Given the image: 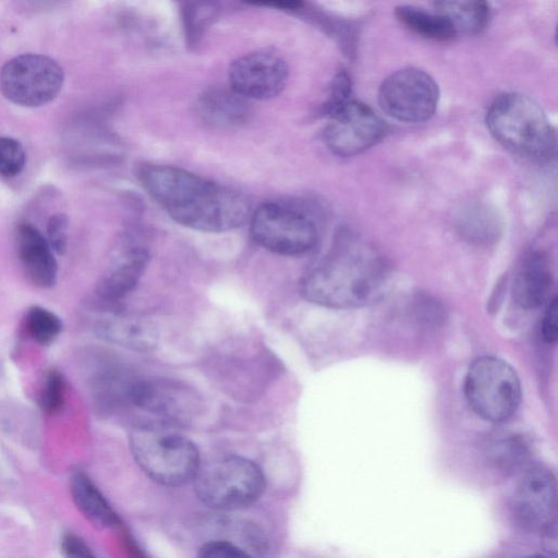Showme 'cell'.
<instances>
[{
    "label": "cell",
    "instance_id": "484cf974",
    "mask_svg": "<svg viewBox=\"0 0 558 558\" xmlns=\"http://www.w3.org/2000/svg\"><path fill=\"white\" fill-rule=\"evenodd\" d=\"M26 155L21 143L12 137L0 136V174L14 177L25 166Z\"/></svg>",
    "mask_w": 558,
    "mask_h": 558
},
{
    "label": "cell",
    "instance_id": "9a60e30c",
    "mask_svg": "<svg viewBox=\"0 0 558 558\" xmlns=\"http://www.w3.org/2000/svg\"><path fill=\"white\" fill-rule=\"evenodd\" d=\"M95 328L104 340L133 351H151L158 343L156 325L137 315L112 312L99 318Z\"/></svg>",
    "mask_w": 558,
    "mask_h": 558
},
{
    "label": "cell",
    "instance_id": "9c48e42d",
    "mask_svg": "<svg viewBox=\"0 0 558 558\" xmlns=\"http://www.w3.org/2000/svg\"><path fill=\"white\" fill-rule=\"evenodd\" d=\"M439 88L434 78L417 68H403L387 76L378 89L381 110L405 123L428 120L436 111Z\"/></svg>",
    "mask_w": 558,
    "mask_h": 558
},
{
    "label": "cell",
    "instance_id": "44dd1931",
    "mask_svg": "<svg viewBox=\"0 0 558 558\" xmlns=\"http://www.w3.org/2000/svg\"><path fill=\"white\" fill-rule=\"evenodd\" d=\"M395 14L405 27L422 37L447 41L457 35L450 22L436 11L429 12L415 5L401 4L396 7Z\"/></svg>",
    "mask_w": 558,
    "mask_h": 558
},
{
    "label": "cell",
    "instance_id": "52a82bcc",
    "mask_svg": "<svg viewBox=\"0 0 558 558\" xmlns=\"http://www.w3.org/2000/svg\"><path fill=\"white\" fill-rule=\"evenodd\" d=\"M251 234L264 248L281 255H302L319 239L315 220L305 211L280 203H265L250 217Z\"/></svg>",
    "mask_w": 558,
    "mask_h": 558
},
{
    "label": "cell",
    "instance_id": "5b68a950",
    "mask_svg": "<svg viewBox=\"0 0 558 558\" xmlns=\"http://www.w3.org/2000/svg\"><path fill=\"white\" fill-rule=\"evenodd\" d=\"M197 498L217 510H236L256 501L265 490V476L250 459L230 456L198 471L193 480Z\"/></svg>",
    "mask_w": 558,
    "mask_h": 558
},
{
    "label": "cell",
    "instance_id": "8992f818",
    "mask_svg": "<svg viewBox=\"0 0 558 558\" xmlns=\"http://www.w3.org/2000/svg\"><path fill=\"white\" fill-rule=\"evenodd\" d=\"M464 392L478 416L496 423L514 413L521 398V386L508 363L495 356H483L470 366Z\"/></svg>",
    "mask_w": 558,
    "mask_h": 558
},
{
    "label": "cell",
    "instance_id": "30bf717a",
    "mask_svg": "<svg viewBox=\"0 0 558 558\" xmlns=\"http://www.w3.org/2000/svg\"><path fill=\"white\" fill-rule=\"evenodd\" d=\"M517 523L530 532L543 533L557 525V483L550 470L527 466L520 475L511 501Z\"/></svg>",
    "mask_w": 558,
    "mask_h": 558
},
{
    "label": "cell",
    "instance_id": "d6986e66",
    "mask_svg": "<svg viewBox=\"0 0 558 558\" xmlns=\"http://www.w3.org/2000/svg\"><path fill=\"white\" fill-rule=\"evenodd\" d=\"M70 486L76 507L95 526L106 529L120 524L118 514L83 471L72 474Z\"/></svg>",
    "mask_w": 558,
    "mask_h": 558
},
{
    "label": "cell",
    "instance_id": "f1b7e54d",
    "mask_svg": "<svg viewBox=\"0 0 558 558\" xmlns=\"http://www.w3.org/2000/svg\"><path fill=\"white\" fill-rule=\"evenodd\" d=\"M196 558H251V556L230 542L217 539L204 544Z\"/></svg>",
    "mask_w": 558,
    "mask_h": 558
},
{
    "label": "cell",
    "instance_id": "7402d4cb",
    "mask_svg": "<svg viewBox=\"0 0 558 558\" xmlns=\"http://www.w3.org/2000/svg\"><path fill=\"white\" fill-rule=\"evenodd\" d=\"M140 377L121 367L109 368L96 380V397L106 407H132L133 393Z\"/></svg>",
    "mask_w": 558,
    "mask_h": 558
},
{
    "label": "cell",
    "instance_id": "6da1fadb",
    "mask_svg": "<svg viewBox=\"0 0 558 558\" xmlns=\"http://www.w3.org/2000/svg\"><path fill=\"white\" fill-rule=\"evenodd\" d=\"M138 177L143 187L178 223L203 232L243 226L251 206L240 193L173 166L148 165Z\"/></svg>",
    "mask_w": 558,
    "mask_h": 558
},
{
    "label": "cell",
    "instance_id": "7c38bea8",
    "mask_svg": "<svg viewBox=\"0 0 558 558\" xmlns=\"http://www.w3.org/2000/svg\"><path fill=\"white\" fill-rule=\"evenodd\" d=\"M132 408L154 416L156 424L171 426L194 418L201 408L196 392L169 379L140 377Z\"/></svg>",
    "mask_w": 558,
    "mask_h": 558
},
{
    "label": "cell",
    "instance_id": "8fae6325",
    "mask_svg": "<svg viewBox=\"0 0 558 558\" xmlns=\"http://www.w3.org/2000/svg\"><path fill=\"white\" fill-rule=\"evenodd\" d=\"M386 131L385 122L368 105L351 99L329 117L323 137L333 154L350 157L376 145Z\"/></svg>",
    "mask_w": 558,
    "mask_h": 558
},
{
    "label": "cell",
    "instance_id": "4316f807",
    "mask_svg": "<svg viewBox=\"0 0 558 558\" xmlns=\"http://www.w3.org/2000/svg\"><path fill=\"white\" fill-rule=\"evenodd\" d=\"M351 89L350 75L345 71H339L332 78L327 99L323 104V113L329 118L349 102Z\"/></svg>",
    "mask_w": 558,
    "mask_h": 558
},
{
    "label": "cell",
    "instance_id": "4dcf8cb0",
    "mask_svg": "<svg viewBox=\"0 0 558 558\" xmlns=\"http://www.w3.org/2000/svg\"><path fill=\"white\" fill-rule=\"evenodd\" d=\"M61 551L64 558H97L84 539L74 534L63 536Z\"/></svg>",
    "mask_w": 558,
    "mask_h": 558
},
{
    "label": "cell",
    "instance_id": "4fadbf2b",
    "mask_svg": "<svg viewBox=\"0 0 558 558\" xmlns=\"http://www.w3.org/2000/svg\"><path fill=\"white\" fill-rule=\"evenodd\" d=\"M288 75L286 61L268 51L239 57L229 68L230 88L245 99L276 97L286 87Z\"/></svg>",
    "mask_w": 558,
    "mask_h": 558
},
{
    "label": "cell",
    "instance_id": "e0dca14e",
    "mask_svg": "<svg viewBox=\"0 0 558 558\" xmlns=\"http://www.w3.org/2000/svg\"><path fill=\"white\" fill-rule=\"evenodd\" d=\"M551 288V272L541 253L529 255L520 266L512 286L514 302L524 310L543 305Z\"/></svg>",
    "mask_w": 558,
    "mask_h": 558
},
{
    "label": "cell",
    "instance_id": "5bb4252c",
    "mask_svg": "<svg viewBox=\"0 0 558 558\" xmlns=\"http://www.w3.org/2000/svg\"><path fill=\"white\" fill-rule=\"evenodd\" d=\"M148 262L145 248L138 245L124 247L100 277L97 295L105 302H118L134 290Z\"/></svg>",
    "mask_w": 558,
    "mask_h": 558
},
{
    "label": "cell",
    "instance_id": "ba28073f",
    "mask_svg": "<svg viewBox=\"0 0 558 558\" xmlns=\"http://www.w3.org/2000/svg\"><path fill=\"white\" fill-rule=\"evenodd\" d=\"M64 81L62 68L43 54H21L0 71V89L4 97L23 107H39L51 101Z\"/></svg>",
    "mask_w": 558,
    "mask_h": 558
},
{
    "label": "cell",
    "instance_id": "7a4b0ae2",
    "mask_svg": "<svg viewBox=\"0 0 558 558\" xmlns=\"http://www.w3.org/2000/svg\"><path fill=\"white\" fill-rule=\"evenodd\" d=\"M389 280V267L371 245L344 238L302 278L308 302L330 308H353L376 302Z\"/></svg>",
    "mask_w": 558,
    "mask_h": 558
},
{
    "label": "cell",
    "instance_id": "d6a6232c",
    "mask_svg": "<svg viewBox=\"0 0 558 558\" xmlns=\"http://www.w3.org/2000/svg\"><path fill=\"white\" fill-rule=\"evenodd\" d=\"M526 558H550L549 556H544V555H534V556H530V557H526Z\"/></svg>",
    "mask_w": 558,
    "mask_h": 558
},
{
    "label": "cell",
    "instance_id": "83f0119b",
    "mask_svg": "<svg viewBox=\"0 0 558 558\" xmlns=\"http://www.w3.org/2000/svg\"><path fill=\"white\" fill-rule=\"evenodd\" d=\"M64 379L62 375L51 369L46 376L44 389L40 396V405L49 414H54L63 404Z\"/></svg>",
    "mask_w": 558,
    "mask_h": 558
},
{
    "label": "cell",
    "instance_id": "ffe728a7",
    "mask_svg": "<svg viewBox=\"0 0 558 558\" xmlns=\"http://www.w3.org/2000/svg\"><path fill=\"white\" fill-rule=\"evenodd\" d=\"M434 8L450 22L457 34H478L490 19V7L486 1H437Z\"/></svg>",
    "mask_w": 558,
    "mask_h": 558
},
{
    "label": "cell",
    "instance_id": "277c9868",
    "mask_svg": "<svg viewBox=\"0 0 558 558\" xmlns=\"http://www.w3.org/2000/svg\"><path fill=\"white\" fill-rule=\"evenodd\" d=\"M130 448L143 472L165 486L186 484L201 469L196 446L166 425H136L130 433Z\"/></svg>",
    "mask_w": 558,
    "mask_h": 558
},
{
    "label": "cell",
    "instance_id": "f546056e",
    "mask_svg": "<svg viewBox=\"0 0 558 558\" xmlns=\"http://www.w3.org/2000/svg\"><path fill=\"white\" fill-rule=\"evenodd\" d=\"M68 218L63 214H58L49 219L47 232L48 243L58 254H62L66 248Z\"/></svg>",
    "mask_w": 558,
    "mask_h": 558
},
{
    "label": "cell",
    "instance_id": "603a6c76",
    "mask_svg": "<svg viewBox=\"0 0 558 558\" xmlns=\"http://www.w3.org/2000/svg\"><path fill=\"white\" fill-rule=\"evenodd\" d=\"M461 235L476 244L489 243L499 234L500 223L497 215L486 206L465 208L458 218Z\"/></svg>",
    "mask_w": 558,
    "mask_h": 558
},
{
    "label": "cell",
    "instance_id": "2e32d148",
    "mask_svg": "<svg viewBox=\"0 0 558 558\" xmlns=\"http://www.w3.org/2000/svg\"><path fill=\"white\" fill-rule=\"evenodd\" d=\"M20 260L28 279L40 288H50L57 280L58 265L48 240L31 223L16 230Z\"/></svg>",
    "mask_w": 558,
    "mask_h": 558
},
{
    "label": "cell",
    "instance_id": "d4e9b609",
    "mask_svg": "<svg viewBox=\"0 0 558 558\" xmlns=\"http://www.w3.org/2000/svg\"><path fill=\"white\" fill-rule=\"evenodd\" d=\"M26 324L32 337L41 344L53 341L62 329L60 318L51 311L41 306L29 308Z\"/></svg>",
    "mask_w": 558,
    "mask_h": 558
},
{
    "label": "cell",
    "instance_id": "1f68e13d",
    "mask_svg": "<svg viewBox=\"0 0 558 558\" xmlns=\"http://www.w3.org/2000/svg\"><path fill=\"white\" fill-rule=\"evenodd\" d=\"M558 303L557 298H554L542 320V337L547 343H555L558 337Z\"/></svg>",
    "mask_w": 558,
    "mask_h": 558
},
{
    "label": "cell",
    "instance_id": "ac0fdd59",
    "mask_svg": "<svg viewBox=\"0 0 558 558\" xmlns=\"http://www.w3.org/2000/svg\"><path fill=\"white\" fill-rule=\"evenodd\" d=\"M198 110L206 122L219 128L239 126L252 112L247 99L226 88L205 92L198 100Z\"/></svg>",
    "mask_w": 558,
    "mask_h": 558
},
{
    "label": "cell",
    "instance_id": "3957f363",
    "mask_svg": "<svg viewBox=\"0 0 558 558\" xmlns=\"http://www.w3.org/2000/svg\"><path fill=\"white\" fill-rule=\"evenodd\" d=\"M486 123L495 140L512 154L547 162L556 154V132L546 112L531 97L504 93L490 104Z\"/></svg>",
    "mask_w": 558,
    "mask_h": 558
},
{
    "label": "cell",
    "instance_id": "cb8c5ba5",
    "mask_svg": "<svg viewBox=\"0 0 558 558\" xmlns=\"http://www.w3.org/2000/svg\"><path fill=\"white\" fill-rule=\"evenodd\" d=\"M490 462L506 471L515 470L527 459L529 448L523 438L517 435H499L487 446Z\"/></svg>",
    "mask_w": 558,
    "mask_h": 558
}]
</instances>
